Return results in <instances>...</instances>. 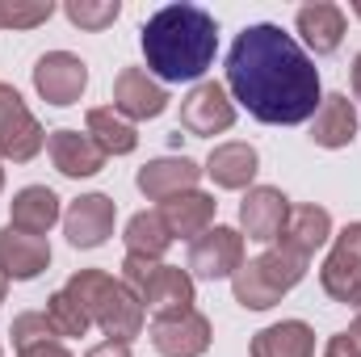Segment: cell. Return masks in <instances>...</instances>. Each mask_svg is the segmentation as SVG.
Masks as SVG:
<instances>
[{
	"mask_svg": "<svg viewBox=\"0 0 361 357\" xmlns=\"http://www.w3.org/2000/svg\"><path fill=\"white\" fill-rule=\"evenodd\" d=\"M227 89L265 126H298L319 109V68L273 21L248 25L227 51Z\"/></svg>",
	"mask_w": 361,
	"mask_h": 357,
	"instance_id": "6da1fadb",
	"label": "cell"
},
{
	"mask_svg": "<svg viewBox=\"0 0 361 357\" xmlns=\"http://www.w3.org/2000/svg\"><path fill=\"white\" fill-rule=\"evenodd\" d=\"M139 34H143L139 42H143L147 72H156L169 85L202 80L219 51V25L197 4H164L160 13L147 17Z\"/></svg>",
	"mask_w": 361,
	"mask_h": 357,
	"instance_id": "7a4b0ae2",
	"label": "cell"
},
{
	"mask_svg": "<svg viewBox=\"0 0 361 357\" xmlns=\"http://www.w3.org/2000/svg\"><path fill=\"white\" fill-rule=\"evenodd\" d=\"M63 290L89 311V320L109 337V341L130 345L135 337H143L147 311H143L139 294H135L122 277H109L105 269H76Z\"/></svg>",
	"mask_w": 361,
	"mask_h": 357,
	"instance_id": "3957f363",
	"label": "cell"
},
{
	"mask_svg": "<svg viewBox=\"0 0 361 357\" xmlns=\"http://www.w3.org/2000/svg\"><path fill=\"white\" fill-rule=\"evenodd\" d=\"M307 265H311L307 257L290 253L286 244H273L261 257H252V261H244L235 269L231 294L244 311H269V307L281 303V294H290L307 277Z\"/></svg>",
	"mask_w": 361,
	"mask_h": 357,
	"instance_id": "277c9868",
	"label": "cell"
},
{
	"mask_svg": "<svg viewBox=\"0 0 361 357\" xmlns=\"http://www.w3.org/2000/svg\"><path fill=\"white\" fill-rule=\"evenodd\" d=\"M122 282L139 294L143 311H152V315L193 311V277H189V269L164 265V261H143V257H126L122 261Z\"/></svg>",
	"mask_w": 361,
	"mask_h": 357,
	"instance_id": "5b68a950",
	"label": "cell"
},
{
	"mask_svg": "<svg viewBox=\"0 0 361 357\" xmlns=\"http://www.w3.org/2000/svg\"><path fill=\"white\" fill-rule=\"evenodd\" d=\"M47 147V131L38 126V118L25 109L21 92L0 80V160L25 164Z\"/></svg>",
	"mask_w": 361,
	"mask_h": 357,
	"instance_id": "8992f818",
	"label": "cell"
},
{
	"mask_svg": "<svg viewBox=\"0 0 361 357\" xmlns=\"http://www.w3.org/2000/svg\"><path fill=\"white\" fill-rule=\"evenodd\" d=\"M235 122V101L227 97V89L219 80H202L185 92L180 101V126L193 135V139H210V135H223L231 131Z\"/></svg>",
	"mask_w": 361,
	"mask_h": 357,
	"instance_id": "52a82bcc",
	"label": "cell"
},
{
	"mask_svg": "<svg viewBox=\"0 0 361 357\" xmlns=\"http://www.w3.org/2000/svg\"><path fill=\"white\" fill-rule=\"evenodd\" d=\"M34 89L42 101L51 105H76L80 92L89 89V63L72 51H47L38 63H34Z\"/></svg>",
	"mask_w": 361,
	"mask_h": 357,
	"instance_id": "ba28073f",
	"label": "cell"
},
{
	"mask_svg": "<svg viewBox=\"0 0 361 357\" xmlns=\"http://www.w3.org/2000/svg\"><path fill=\"white\" fill-rule=\"evenodd\" d=\"M244 265V236L235 227H210L189 244V277L223 282Z\"/></svg>",
	"mask_w": 361,
	"mask_h": 357,
	"instance_id": "9c48e42d",
	"label": "cell"
},
{
	"mask_svg": "<svg viewBox=\"0 0 361 357\" xmlns=\"http://www.w3.org/2000/svg\"><path fill=\"white\" fill-rule=\"evenodd\" d=\"M319 286H324L328 298L353 307V298H357V290H361V223H349L336 236L328 261L319 269Z\"/></svg>",
	"mask_w": 361,
	"mask_h": 357,
	"instance_id": "30bf717a",
	"label": "cell"
},
{
	"mask_svg": "<svg viewBox=\"0 0 361 357\" xmlns=\"http://www.w3.org/2000/svg\"><path fill=\"white\" fill-rule=\"evenodd\" d=\"M118 202L109 193H85L63 210V236L72 248H101L114 236Z\"/></svg>",
	"mask_w": 361,
	"mask_h": 357,
	"instance_id": "8fae6325",
	"label": "cell"
},
{
	"mask_svg": "<svg viewBox=\"0 0 361 357\" xmlns=\"http://www.w3.org/2000/svg\"><path fill=\"white\" fill-rule=\"evenodd\" d=\"M210 337L214 328L202 311H177L152 320V345L160 357H202L210 349Z\"/></svg>",
	"mask_w": 361,
	"mask_h": 357,
	"instance_id": "7c38bea8",
	"label": "cell"
},
{
	"mask_svg": "<svg viewBox=\"0 0 361 357\" xmlns=\"http://www.w3.org/2000/svg\"><path fill=\"white\" fill-rule=\"evenodd\" d=\"M286 219H290V198H286L281 189H273V185L248 189L244 202H240V227H244V236L257 240V244H269L273 248V244L281 240Z\"/></svg>",
	"mask_w": 361,
	"mask_h": 357,
	"instance_id": "4fadbf2b",
	"label": "cell"
},
{
	"mask_svg": "<svg viewBox=\"0 0 361 357\" xmlns=\"http://www.w3.org/2000/svg\"><path fill=\"white\" fill-rule=\"evenodd\" d=\"M114 109L130 122H147V118H160L169 109V92L143 68H122L114 76Z\"/></svg>",
	"mask_w": 361,
	"mask_h": 357,
	"instance_id": "5bb4252c",
	"label": "cell"
},
{
	"mask_svg": "<svg viewBox=\"0 0 361 357\" xmlns=\"http://www.w3.org/2000/svg\"><path fill=\"white\" fill-rule=\"evenodd\" d=\"M197 181H202V169H197L189 156H160V160H152V164L139 169L135 185H139L143 198L169 202V198H177V193L197 189Z\"/></svg>",
	"mask_w": 361,
	"mask_h": 357,
	"instance_id": "9a60e30c",
	"label": "cell"
},
{
	"mask_svg": "<svg viewBox=\"0 0 361 357\" xmlns=\"http://www.w3.org/2000/svg\"><path fill=\"white\" fill-rule=\"evenodd\" d=\"M47 152H51V164L63 173V177L80 181V177H97L105 169V152L89 139V131H51L47 135Z\"/></svg>",
	"mask_w": 361,
	"mask_h": 357,
	"instance_id": "2e32d148",
	"label": "cell"
},
{
	"mask_svg": "<svg viewBox=\"0 0 361 357\" xmlns=\"http://www.w3.org/2000/svg\"><path fill=\"white\" fill-rule=\"evenodd\" d=\"M47 265H51L47 236H25L17 227H4L0 231V273L8 282H34Z\"/></svg>",
	"mask_w": 361,
	"mask_h": 357,
	"instance_id": "e0dca14e",
	"label": "cell"
},
{
	"mask_svg": "<svg viewBox=\"0 0 361 357\" xmlns=\"http://www.w3.org/2000/svg\"><path fill=\"white\" fill-rule=\"evenodd\" d=\"M214 198L210 193H202V189H189V193H177V198H169V202H160V219H164V227H169V236L173 240H197L202 231H210V223H214Z\"/></svg>",
	"mask_w": 361,
	"mask_h": 357,
	"instance_id": "ac0fdd59",
	"label": "cell"
},
{
	"mask_svg": "<svg viewBox=\"0 0 361 357\" xmlns=\"http://www.w3.org/2000/svg\"><path fill=\"white\" fill-rule=\"evenodd\" d=\"M59 219H63V210H59L55 189H47V185H25V189L13 193L8 227H17V231H25V236H47Z\"/></svg>",
	"mask_w": 361,
	"mask_h": 357,
	"instance_id": "d6986e66",
	"label": "cell"
},
{
	"mask_svg": "<svg viewBox=\"0 0 361 357\" xmlns=\"http://www.w3.org/2000/svg\"><path fill=\"white\" fill-rule=\"evenodd\" d=\"M294 25H298L307 51H315V55H332L345 42V8L341 4H328V0L302 4L298 17H294Z\"/></svg>",
	"mask_w": 361,
	"mask_h": 357,
	"instance_id": "ffe728a7",
	"label": "cell"
},
{
	"mask_svg": "<svg viewBox=\"0 0 361 357\" xmlns=\"http://www.w3.org/2000/svg\"><path fill=\"white\" fill-rule=\"evenodd\" d=\"M257 169H261L257 147L235 139V143H219V147L210 152V160H206V169H202V173L214 181L219 189H252Z\"/></svg>",
	"mask_w": 361,
	"mask_h": 357,
	"instance_id": "44dd1931",
	"label": "cell"
},
{
	"mask_svg": "<svg viewBox=\"0 0 361 357\" xmlns=\"http://www.w3.org/2000/svg\"><path fill=\"white\" fill-rule=\"evenodd\" d=\"M328 236H332V214L324 210V206H315V202H307V206H290V219H286V227H281V240L277 244H286L290 253H298V257H315V248H324L328 244Z\"/></svg>",
	"mask_w": 361,
	"mask_h": 357,
	"instance_id": "7402d4cb",
	"label": "cell"
},
{
	"mask_svg": "<svg viewBox=\"0 0 361 357\" xmlns=\"http://www.w3.org/2000/svg\"><path fill=\"white\" fill-rule=\"evenodd\" d=\"M353 139H357V109H353V101L345 92L324 97L319 109H315V122H311V143L336 152V147H349Z\"/></svg>",
	"mask_w": 361,
	"mask_h": 357,
	"instance_id": "603a6c76",
	"label": "cell"
},
{
	"mask_svg": "<svg viewBox=\"0 0 361 357\" xmlns=\"http://www.w3.org/2000/svg\"><path fill=\"white\" fill-rule=\"evenodd\" d=\"M252 357H315V332L302 320H281L252 337Z\"/></svg>",
	"mask_w": 361,
	"mask_h": 357,
	"instance_id": "cb8c5ba5",
	"label": "cell"
},
{
	"mask_svg": "<svg viewBox=\"0 0 361 357\" xmlns=\"http://www.w3.org/2000/svg\"><path fill=\"white\" fill-rule=\"evenodd\" d=\"M85 126H89V139L105 152V156H130V152L139 147V131H135V122L122 118L114 105H97V109H89Z\"/></svg>",
	"mask_w": 361,
	"mask_h": 357,
	"instance_id": "d4e9b609",
	"label": "cell"
},
{
	"mask_svg": "<svg viewBox=\"0 0 361 357\" xmlns=\"http://www.w3.org/2000/svg\"><path fill=\"white\" fill-rule=\"evenodd\" d=\"M122 240H126V257H143V261H160V257L173 248V236H169L160 210H139V214L126 223Z\"/></svg>",
	"mask_w": 361,
	"mask_h": 357,
	"instance_id": "484cf974",
	"label": "cell"
},
{
	"mask_svg": "<svg viewBox=\"0 0 361 357\" xmlns=\"http://www.w3.org/2000/svg\"><path fill=\"white\" fill-rule=\"evenodd\" d=\"M47 320H51V328L59 332V341L63 337H85L89 332V311L68 294V290H55L51 298H47Z\"/></svg>",
	"mask_w": 361,
	"mask_h": 357,
	"instance_id": "4316f807",
	"label": "cell"
},
{
	"mask_svg": "<svg viewBox=\"0 0 361 357\" xmlns=\"http://www.w3.org/2000/svg\"><path fill=\"white\" fill-rule=\"evenodd\" d=\"M63 13H68V21L80 25V30H105V25L118 21L122 4H118V0H68Z\"/></svg>",
	"mask_w": 361,
	"mask_h": 357,
	"instance_id": "83f0119b",
	"label": "cell"
},
{
	"mask_svg": "<svg viewBox=\"0 0 361 357\" xmlns=\"http://www.w3.org/2000/svg\"><path fill=\"white\" fill-rule=\"evenodd\" d=\"M42 341H59V332L51 328L47 311H25L13 320V349H30V345H42Z\"/></svg>",
	"mask_w": 361,
	"mask_h": 357,
	"instance_id": "f1b7e54d",
	"label": "cell"
},
{
	"mask_svg": "<svg viewBox=\"0 0 361 357\" xmlns=\"http://www.w3.org/2000/svg\"><path fill=\"white\" fill-rule=\"evenodd\" d=\"M55 4L51 0H38V4H0V30H30V25H42L51 21Z\"/></svg>",
	"mask_w": 361,
	"mask_h": 357,
	"instance_id": "f546056e",
	"label": "cell"
},
{
	"mask_svg": "<svg viewBox=\"0 0 361 357\" xmlns=\"http://www.w3.org/2000/svg\"><path fill=\"white\" fill-rule=\"evenodd\" d=\"M324 357H361L357 353V345L345 337V332H336L332 341H328V349H324Z\"/></svg>",
	"mask_w": 361,
	"mask_h": 357,
	"instance_id": "4dcf8cb0",
	"label": "cell"
},
{
	"mask_svg": "<svg viewBox=\"0 0 361 357\" xmlns=\"http://www.w3.org/2000/svg\"><path fill=\"white\" fill-rule=\"evenodd\" d=\"M17 357H72L59 341H42V345H30V349H21Z\"/></svg>",
	"mask_w": 361,
	"mask_h": 357,
	"instance_id": "1f68e13d",
	"label": "cell"
},
{
	"mask_svg": "<svg viewBox=\"0 0 361 357\" xmlns=\"http://www.w3.org/2000/svg\"><path fill=\"white\" fill-rule=\"evenodd\" d=\"M85 357H130V345H118V341H101L97 349H89Z\"/></svg>",
	"mask_w": 361,
	"mask_h": 357,
	"instance_id": "d6a6232c",
	"label": "cell"
},
{
	"mask_svg": "<svg viewBox=\"0 0 361 357\" xmlns=\"http://www.w3.org/2000/svg\"><path fill=\"white\" fill-rule=\"evenodd\" d=\"M345 337H349V341L357 345V353H361V315L353 320V324H349V332H345Z\"/></svg>",
	"mask_w": 361,
	"mask_h": 357,
	"instance_id": "836d02e7",
	"label": "cell"
},
{
	"mask_svg": "<svg viewBox=\"0 0 361 357\" xmlns=\"http://www.w3.org/2000/svg\"><path fill=\"white\" fill-rule=\"evenodd\" d=\"M353 92H357V101H361V55L353 59Z\"/></svg>",
	"mask_w": 361,
	"mask_h": 357,
	"instance_id": "e575fe53",
	"label": "cell"
},
{
	"mask_svg": "<svg viewBox=\"0 0 361 357\" xmlns=\"http://www.w3.org/2000/svg\"><path fill=\"white\" fill-rule=\"evenodd\" d=\"M4 294H8V277L0 273V303H4Z\"/></svg>",
	"mask_w": 361,
	"mask_h": 357,
	"instance_id": "d590c367",
	"label": "cell"
},
{
	"mask_svg": "<svg viewBox=\"0 0 361 357\" xmlns=\"http://www.w3.org/2000/svg\"><path fill=\"white\" fill-rule=\"evenodd\" d=\"M353 307H357V311H361V290H357V298H353Z\"/></svg>",
	"mask_w": 361,
	"mask_h": 357,
	"instance_id": "8d00e7d4",
	"label": "cell"
},
{
	"mask_svg": "<svg viewBox=\"0 0 361 357\" xmlns=\"http://www.w3.org/2000/svg\"><path fill=\"white\" fill-rule=\"evenodd\" d=\"M0 189H4V169H0Z\"/></svg>",
	"mask_w": 361,
	"mask_h": 357,
	"instance_id": "74e56055",
	"label": "cell"
},
{
	"mask_svg": "<svg viewBox=\"0 0 361 357\" xmlns=\"http://www.w3.org/2000/svg\"><path fill=\"white\" fill-rule=\"evenodd\" d=\"M353 13H357V17H361V4H353Z\"/></svg>",
	"mask_w": 361,
	"mask_h": 357,
	"instance_id": "f35d334b",
	"label": "cell"
},
{
	"mask_svg": "<svg viewBox=\"0 0 361 357\" xmlns=\"http://www.w3.org/2000/svg\"><path fill=\"white\" fill-rule=\"evenodd\" d=\"M0 353H4V349H0Z\"/></svg>",
	"mask_w": 361,
	"mask_h": 357,
	"instance_id": "ab89813d",
	"label": "cell"
}]
</instances>
